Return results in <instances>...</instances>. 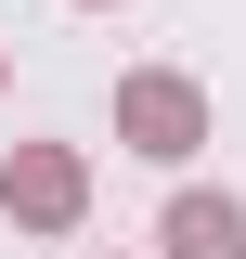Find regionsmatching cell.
Listing matches in <instances>:
<instances>
[{"label":"cell","instance_id":"obj_1","mask_svg":"<svg viewBox=\"0 0 246 259\" xmlns=\"http://www.w3.org/2000/svg\"><path fill=\"white\" fill-rule=\"evenodd\" d=\"M169 259H246V221L194 194V207H169Z\"/></svg>","mask_w":246,"mask_h":259},{"label":"cell","instance_id":"obj_2","mask_svg":"<svg viewBox=\"0 0 246 259\" xmlns=\"http://www.w3.org/2000/svg\"><path fill=\"white\" fill-rule=\"evenodd\" d=\"M130 117L155 130V156H182V130H194V104H182V91H130Z\"/></svg>","mask_w":246,"mask_h":259}]
</instances>
